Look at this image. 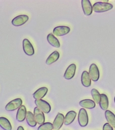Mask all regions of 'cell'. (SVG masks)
I'll return each mask as SVG.
<instances>
[{"instance_id": "6da1fadb", "label": "cell", "mask_w": 115, "mask_h": 130, "mask_svg": "<svg viewBox=\"0 0 115 130\" xmlns=\"http://www.w3.org/2000/svg\"><path fill=\"white\" fill-rule=\"evenodd\" d=\"M93 10L96 13H102L111 10L113 8L111 4L103 2H97L93 6Z\"/></svg>"}, {"instance_id": "7a4b0ae2", "label": "cell", "mask_w": 115, "mask_h": 130, "mask_svg": "<svg viewBox=\"0 0 115 130\" xmlns=\"http://www.w3.org/2000/svg\"><path fill=\"white\" fill-rule=\"evenodd\" d=\"M78 120L79 124L81 127H85L89 122L88 116L87 111L84 108H81L79 112Z\"/></svg>"}, {"instance_id": "3957f363", "label": "cell", "mask_w": 115, "mask_h": 130, "mask_svg": "<svg viewBox=\"0 0 115 130\" xmlns=\"http://www.w3.org/2000/svg\"><path fill=\"white\" fill-rule=\"evenodd\" d=\"M35 103L36 107L45 113H48L51 110V106L47 102L43 100H35Z\"/></svg>"}, {"instance_id": "277c9868", "label": "cell", "mask_w": 115, "mask_h": 130, "mask_svg": "<svg viewBox=\"0 0 115 130\" xmlns=\"http://www.w3.org/2000/svg\"><path fill=\"white\" fill-rule=\"evenodd\" d=\"M23 102L21 98L16 99L7 104L5 109L7 111H13L19 108L22 105Z\"/></svg>"}, {"instance_id": "5b68a950", "label": "cell", "mask_w": 115, "mask_h": 130, "mask_svg": "<svg viewBox=\"0 0 115 130\" xmlns=\"http://www.w3.org/2000/svg\"><path fill=\"white\" fill-rule=\"evenodd\" d=\"M89 74L91 79L93 81L96 82L99 79V71L96 64L93 63L91 64L90 67Z\"/></svg>"}, {"instance_id": "8992f818", "label": "cell", "mask_w": 115, "mask_h": 130, "mask_svg": "<svg viewBox=\"0 0 115 130\" xmlns=\"http://www.w3.org/2000/svg\"><path fill=\"white\" fill-rule=\"evenodd\" d=\"M64 117L62 113H58L52 124L53 130L60 129L64 123Z\"/></svg>"}, {"instance_id": "52a82bcc", "label": "cell", "mask_w": 115, "mask_h": 130, "mask_svg": "<svg viewBox=\"0 0 115 130\" xmlns=\"http://www.w3.org/2000/svg\"><path fill=\"white\" fill-rule=\"evenodd\" d=\"M23 47L24 53L27 55L31 56L34 54V47L30 41L27 39L23 40Z\"/></svg>"}, {"instance_id": "ba28073f", "label": "cell", "mask_w": 115, "mask_h": 130, "mask_svg": "<svg viewBox=\"0 0 115 130\" xmlns=\"http://www.w3.org/2000/svg\"><path fill=\"white\" fill-rule=\"evenodd\" d=\"M29 19V17L27 15H21L16 16L12 20V23L13 25L19 26L23 25L26 23Z\"/></svg>"}, {"instance_id": "9c48e42d", "label": "cell", "mask_w": 115, "mask_h": 130, "mask_svg": "<svg viewBox=\"0 0 115 130\" xmlns=\"http://www.w3.org/2000/svg\"><path fill=\"white\" fill-rule=\"evenodd\" d=\"M70 28L68 26H56L53 29V33L54 35L57 36H63L68 34L70 31Z\"/></svg>"}, {"instance_id": "30bf717a", "label": "cell", "mask_w": 115, "mask_h": 130, "mask_svg": "<svg viewBox=\"0 0 115 130\" xmlns=\"http://www.w3.org/2000/svg\"><path fill=\"white\" fill-rule=\"evenodd\" d=\"M34 118L36 122L38 124L41 125L44 123L45 120L44 113L36 107L34 110Z\"/></svg>"}, {"instance_id": "8fae6325", "label": "cell", "mask_w": 115, "mask_h": 130, "mask_svg": "<svg viewBox=\"0 0 115 130\" xmlns=\"http://www.w3.org/2000/svg\"><path fill=\"white\" fill-rule=\"evenodd\" d=\"M76 68L75 64H72L69 65L65 72L64 78L67 80L72 79L75 74Z\"/></svg>"}, {"instance_id": "7c38bea8", "label": "cell", "mask_w": 115, "mask_h": 130, "mask_svg": "<svg viewBox=\"0 0 115 130\" xmlns=\"http://www.w3.org/2000/svg\"><path fill=\"white\" fill-rule=\"evenodd\" d=\"M81 5L83 11L85 15L89 16L93 12V7L90 2L89 0H82Z\"/></svg>"}, {"instance_id": "4fadbf2b", "label": "cell", "mask_w": 115, "mask_h": 130, "mask_svg": "<svg viewBox=\"0 0 115 130\" xmlns=\"http://www.w3.org/2000/svg\"><path fill=\"white\" fill-rule=\"evenodd\" d=\"M27 110L24 105H22L17 111L16 115V119L18 121L22 122L25 119L27 115Z\"/></svg>"}, {"instance_id": "5bb4252c", "label": "cell", "mask_w": 115, "mask_h": 130, "mask_svg": "<svg viewBox=\"0 0 115 130\" xmlns=\"http://www.w3.org/2000/svg\"><path fill=\"white\" fill-rule=\"evenodd\" d=\"M48 91L47 87H43L37 89L33 93V97L35 100L42 99L46 94Z\"/></svg>"}, {"instance_id": "9a60e30c", "label": "cell", "mask_w": 115, "mask_h": 130, "mask_svg": "<svg viewBox=\"0 0 115 130\" xmlns=\"http://www.w3.org/2000/svg\"><path fill=\"white\" fill-rule=\"evenodd\" d=\"M77 113L74 111H70L67 113L64 117V124L65 125H68L74 121Z\"/></svg>"}, {"instance_id": "2e32d148", "label": "cell", "mask_w": 115, "mask_h": 130, "mask_svg": "<svg viewBox=\"0 0 115 130\" xmlns=\"http://www.w3.org/2000/svg\"><path fill=\"white\" fill-rule=\"evenodd\" d=\"M82 84L85 87H89L91 84V79L90 77L89 73L87 71L83 72L81 76Z\"/></svg>"}, {"instance_id": "e0dca14e", "label": "cell", "mask_w": 115, "mask_h": 130, "mask_svg": "<svg viewBox=\"0 0 115 130\" xmlns=\"http://www.w3.org/2000/svg\"><path fill=\"white\" fill-rule=\"evenodd\" d=\"M79 105L84 108L92 109L95 107V102L91 99H84L81 101L79 102Z\"/></svg>"}, {"instance_id": "ac0fdd59", "label": "cell", "mask_w": 115, "mask_h": 130, "mask_svg": "<svg viewBox=\"0 0 115 130\" xmlns=\"http://www.w3.org/2000/svg\"><path fill=\"white\" fill-rule=\"evenodd\" d=\"M105 117L108 123L112 127L115 128V115L109 110H106Z\"/></svg>"}, {"instance_id": "d6986e66", "label": "cell", "mask_w": 115, "mask_h": 130, "mask_svg": "<svg viewBox=\"0 0 115 130\" xmlns=\"http://www.w3.org/2000/svg\"><path fill=\"white\" fill-rule=\"evenodd\" d=\"M99 105L101 108L104 110H106L108 107L109 101L107 96L105 94H101Z\"/></svg>"}, {"instance_id": "ffe728a7", "label": "cell", "mask_w": 115, "mask_h": 130, "mask_svg": "<svg viewBox=\"0 0 115 130\" xmlns=\"http://www.w3.org/2000/svg\"><path fill=\"white\" fill-rule=\"evenodd\" d=\"M47 39L48 43L52 46L56 48L60 47V44L59 41L52 33L48 35Z\"/></svg>"}, {"instance_id": "44dd1931", "label": "cell", "mask_w": 115, "mask_h": 130, "mask_svg": "<svg viewBox=\"0 0 115 130\" xmlns=\"http://www.w3.org/2000/svg\"><path fill=\"white\" fill-rule=\"evenodd\" d=\"M59 57V53L57 51H54L48 56L46 60V64L48 65L51 64L57 61Z\"/></svg>"}, {"instance_id": "7402d4cb", "label": "cell", "mask_w": 115, "mask_h": 130, "mask_svg": "<svg viewBox=\"0 0 115 130\" xmlns=\"http://www.w3.org/2000/svg\"><path fill=\"white\" fill-rule=\"evenodd\" d=\"M0 126L5 130H12V125L10 121L4 117H0Z\"/></svg>"}, {"instance_id": "603a6c76", "label": "cell", "mask_w": 115, "mask_h": 130, "mask_svg": "<svg viewBox=\"0 0 115 130\" xmlns=\"http://www.w3.org/2000/svg\"><path fill=\"white\" fill-rule=\"evenodd\" d=\"M26 119L27 124L30 126L34 127L37 125L34 115L31 111H27Z\"/></svg>"}, {"instance_id": "cb8c5ba5", "label": "cell", "mask_w": 115, "mask_h": 130, "mask_svg": "<svg viewBox=\"0 0 115 130\" xmlns=\"http://www.w3.org/2000/svg\"><path fill=\"white\" fill-rule=\"evenodd\" d=\"M91 93L95 102L97 104L99 103L101 94L98 90L95 88H93L91 91Z\"/></svg>"}, {"instance_id": "d4e9b609", "label": "cell", "mask_w": 115, "mask_h": 130, "mask_svg": "<svg viewBox=\"0 0 115 130\" xmlns=\"http://www.w3.org/2000/svg\"><path fill=\"white\" fill-rule=\"evenodd\" d=\"M53 127L52 124L50 122H46L40 125L38 127V130H52Z\"/></svg>"}, {"instance_id": "484cf974", "label": "cell", "mask_w": 115, "mask_h": 130, "mask_svg": "<svg viewBox=\"0 0 115 130\" xmlns=\"http://www.w3.org/2000/svg\"><path fill=\"white\" fill-rule=\"evenodd\" d=\"M103 130H113V127L108 123H106L104 125Z\"/></svg>"}, {"instance_id": "4316f807", "label": "cell", "mask_w": 115, "mask_h": 130, "mask_svg": "<svg viewBox=\"0 0 115 130\" xmlns=\"http://www.w3.org/2000/svg\"><path fill=\"white\" fill-rule=\"evenodd\" d=\"M17 130H24V129L22 126H19L17 128Z\"/></svg>"}, {"instance_id": "83f0119b", "label": "cell", "mask_w": 115, "mask_h": 130, "mask_svg": "<svg viewBox=\"0 0 115 130\" xmlns=\"http://www.w3.org/2000/svg\"><path fill=\"white\" fill-rule=\"evenodd\" d=\"M114 102L115 103V96L114 97Z\"/></svg>"}]
</instances>
